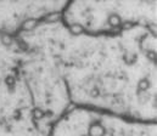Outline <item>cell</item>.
Wrapping results in <instances>:
<instances>
[{
	"instance_id": "obj_1",
	"label": "cell",
	"mask_w": 157,
	"mask_h": 136,
	"mask_svg": "<svg viewBox=\"0 0 157 136\" xmlns=\"http://www.w3.org/2000/svg\"><path fill=\"white\" fill-rule=\"evenodd\" d=\"M106 134V130L104 126L99 125V124H93L89 128V134L88 136H104Z\"/></svg>"
},
{
	"instance_id": "obj_2",
	"label": "cell",
	"mask_w": 157,
	"mask_h": 136,
	"mask_svg": "<svg viewBox=\"0 0 157 136\" xmlns=\"http://www.w3.org/2000/svg\"><path fill=\"white\" fill-rule=\"evenodd\" d=\"M107 23H109L111 27H117L118 28L121 24H122V19L120 17V15H117V14H111L109 16V18H107Z\"/></svg>"
},
{
	"instance_id": "obj_3",
	"label": "cell",
	"mask_w": 157,
	"mask_h": 136,
	"mask_svg": "<svg viewBox=\"0 0 157 136\" xmlns=\"http://www.w3.org/2000/svg\"><path fill=\"white\" fill-rule=\"evenodd\" d=\"M35 26H37V21H35V19L28 18V19H26V21L23 22L22 29H23V31H32L33 28H35Z\"/></svg>"
},
{
	"instance_id": "obj_4",
	"label": "cell",
	"mask_w": 157,
	"mask_h": 136,
	"mask_svg": "<svg viewBox=\"0 0 157 136\" xmlns=\"http://www.w3.org/2000/svg\"><path fill=\"white\" fill-rule=\"evenodd\" d=\"M136 58H138V56H136L135 54H125L124 56H123V60H124V62L127 63V64H133V63H135V61H136Z\"/></svg>"
},
{
	"instance_id": "obj_5",
	"label": "cell",
	"mask_w": 157,
	"mask_h": 136,
	"mask_svg": "<svg viewBox=\"0 0 157 136\" xmlns=\"http://www.w3.org/2000/svg\"><path fill=\"white\" fill-rule=\"evenodd\" d=\"M149 87H150V82L148 79H141V80H139V83H138V91L139 92L148 90Z\"/></svg>"
},
{
	"instance_id": "obj_6",
	"label": "cell",
	"mask_w": 157,
	"mask_h": 136,
	"mask_svg": "<svg viewBox=\"0 0 157 136\" xmlns=\"http://www.w3.org/2000/svg\"><path fill=\"white\" fill-rule=\"evenodd\" d=\"M70 31L73 33V34H82L84 32V27L79 23H74L70 27Z\"/></svg>"
},
{
	"instance_id": "obj_7",
	"label": "cell",
	"mask_w": 157,
	"mask_h": 136,
	"mask_svg": "<svg viewBox=\"0 0 157 136\" xmlns=\"http://www.w3.org/2000/svg\"><path fill=\"white\" fill-rule=\"evenodd\" d=\"M60 14L58 12H53V14H49V15H46V17H45V21L46 22H56V21H58L60 19Z\"/></svg>"
},
{
	"instance_id": "obj_8",
	"label": "cell",
	"mask_w": 157,
	"mask_h": 136,
	"mask_svg": "<svg viewBox=\"0 0 157 136\" xmlns=\"http://www.w3.org/2000/svg\"><path fill=\"white\" fill-rule=\"evenodd\" d=\"M5 83H6V85H7L9 89H11V91H12V89H14L15 85H16L15 78H14L12 75H7V77L5 78Z\"/></svg>"
},
{
	"instance_id": "obj_9",
	"label": "cell",
	"mask_w": 157,
	"mask_h": 136,
	"mask_svg": "<svg viewBox=\"0 0 157 136\" xmlns=\"http://www.w3.org/2000/svg\"><path fill=\"white\" fill-rule=\"evenodd\" d=\"M0 40H1V43L4 44V45H10L11 44V42H12V39H11V37H10L9 34H1V37H0Z\"/></svg>"
},
{
	"instance_id": "obj_10",
	"label": "cell",
	"mask_w": 157,
	"mask_h": 136,
	"mask_svg": "<svg viewBox=\"0 0 157 136\" xmlns=\"http://www.w3.org/2000/svg\"><path fill=\"white\" fill-rule=\"evenodd\" d=\"M33 118H34V119H43V118H44V112H43V110L35 108V110L33 111Z\"/></svg>"
},
{
	"instance_id": "obj_11",
	"label": "cell",
	"mask_w": 157,
	"mask_h": 136,
	"mask_svg": "<svg viewBox=\"0 0 157 136\" xmlns=\"http://www.w3.org/2000/svg\"><path fill=\"white\" fill-rule=\"evenodd\" d=\"M146 56H148V58L150 61L152 62H156L157 60V55H156V51H152V50H149V51H146Z\"/></svg>"
},
{
	"instance_id": "obj_12",
	"label": "cell",
	"mask_w": 157,
	"mask_h": 136,
	"mask_svg": "<svg viewBox=\"0 0 157 136\" xmlns=\"http://www.w3.org/2000/svg\"><path fill=\"white\" fill-rule=\"evenodd\" d=\"M122 28L125 29V31H128V29H132L134 27V23L133 22H122Z\"/></svg>"
},
{
	"instance_id": "obj_13",
	"label": "cell",
	"mask_w": 157,
	"mask_h": 136,
	"mask_svg": "<svg viewBox=\"0 0 157 136\" xmlns=\"http://www.w3.org/2000/svg\"><path fill=\"white\" fill-rule=\"evenodd\" d=\"M90 95L93 97H96V96H99V90H97V87H94V89L90 91Z\"/></svg>"
},
{
	"instance_id": "obj_14",
	"label": "cell",
	"mask_w": 157,
	"mask_h": 136,
	"mask_svg": "<svg viewBox=\"0 0 157 136\" xmlns=\"http://www.w3.org/2000/svg\"><path fill=\"white\" fill-rule=\"evenodd\" d=\"M14 117H15V119L21 118V113H19V111H15V114H14Z\"/></svg>"
},
{
	"instance_id": "obj_15",
	"label": "cell",
	"mask_w": 157,
	"mask_h": 136,
	"mask_svg": "<svg viewBox=\"0 0 157 136\" xmlns=\"http://www.w3.org/2000/svg\"><path fill=\"white\" fill-rule=\"evenodd\" d=\"M82 136H88V135H82Z\"/></svg>"
}]
</instances>
